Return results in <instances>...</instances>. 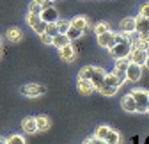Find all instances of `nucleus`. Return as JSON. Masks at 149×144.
<instances>
[{
    "label": "nucleus",
    "mask_w": 149,
    "mask_h": 144,
    "mask_svg": "<svg viewBox=\"0 0 149 144\" xmlns=\"http://www.w3.org/2000/svg\"><path fill=\"white\" fill-rule=\"evenodd\" d=\"M132 48H133L132 38H130L128 34L117 32L116 34V43L110 48V52H112V55H114V59H121V57H128L130 52H132Z\"/></svg>",
    "instance_id": "f257e3e1"
},
{
    "label": "nucleus",
    "mask_w": 149,
    "mask_h": 144,
    "mask_svg": "<svg viewBox=\"0 0 149 144\" xmlns=\"http://www.w3.org/2000/svg\"><path fill=\"white\" fill-rule=\"evenodd\" d=\"M130 94H132L133 100H135V112L144 114L146 109H147V105H149V101H147V93L142 91V89H133Z\"/></svg>",
    "instance_id": "f03ea898"
},
{
    "label": "nucleus",
    "mask_w": 149,
    "mask_h": 144,
    "mask_svg": "<svg viewBox=\"0 0 149 144\" xmlns=\"http://www.w3.org/2000/svg\"><path fill=\"white\" fill-rule=\"evenodd\" d=\"M41 20L46 22V23H53L59 20V13H57V7L52 6V0H46L43 4V11H41Z\"/></svg>",
    "instance_id": "7ed1b4c3"
},
{
    "label": "nucleus",
    "mask_w": 149,
    "mask_h": 144,
    "mask_svg": "<svg viewBox=\"0 0 149 144\" xmlns=\"http://www.w3.org/2000/svg\"><path fill=\"white\" fill-rule=\"evenodd\" d=\"M46 93V87L41 85V84H29V85H23L20 87V94L23 96H30V98H36V96H41Z\"/></svg>",
    "instance_id": "20e7f679"
},
{
    "label": "nucleus",
    "mask_w": 149,
    "mask_h": 144,
    "mask_svg": "<svg viewBox=\"0 0 149 144\" xmlns=\"http://www.w3.org/2000/svg\"><path fill=\"white\" fill-rule=\"evenodd\" d=\"M147 57H149L147 50H142V48H137V46H133L132 52H130V55H128L130 62H135V64H139V66H146Z\"/></svg>",
    "instance_id": "39448f33"
},
{
    "label": "nucleus",
    "mask_w": 149,
    "mask_h": 144,
    "mask_svg": "<svg viewBox=\"0 0 149 144\" xmlns=\"http://www.w3.org/2000/svg\"><path fill=\"white\" fill-rule=\"evenodd\" d=\"M126 78L130 82H139L142 78V66H139L135 62H130L126 68Z\"/></svg>",
    "instance_id": "423d86ee"
},
{
    "label": "nucleus",
    "mask_w": 149,
    "mask_h": 144,
    "mask_svg": "<svg viewBox=\"0 0 149 144\" xmlns=\"http://www.w3.org/2000/svg\"><path fill=\"white\" fill-rule=\"evenodd\" d=\"M98 43H100L101 48L110 50L112 46H114V43H116V32L108 30V32H105V34H100V36H98Z\"/></svg>",
    "instance_id": "0eeeda50"
},
{
    "label": "nucleus",
    "mask_w": 149,
    "mask_h": 144,
    "mask_svg": "<svg viewBox=\"0 0 149 144\" xmlns=\"http://www.w3.org/2000/svg\"><path fill=\"white\" fill-rule=\"evenodd\" d=\"M89 80H91V84H92V87H94V89H100L103 85V80H105V69L94 66V71H92V75H91Z\"/></svg>",
    "instance_id": "6e6552de"
},
{
    "label": "nucleus",
    "mask_w": 149,
    "mask_h": 144,
    "mask_svg": "<svg viewBox=\"0 0 149 144\" xmlns=\"http://www.w3.org/2000/svg\"><path fill=\"white\" fill-rule=\"evenodd\" d=\"M119 29H121V32H123V34H128V36L135 34V18L128 16V18H124V20H121Z\"/></svg>",
    "instance_id": "1a4fd4ad"
},
{
    "label": "nucleus",
    "mask_w": 149,
    "mask_h": 144,
    "mask_svg": "<svg viewBox=\"0 0 149 144\" xmlns=\"http://www.w3.org/2000/svg\"><path fill=\"white\" fill-rule=\"evenodd\" d=\"M135 32L142 34V32H149V18L144 16H135Z\"/></svg>",
    "instance_id": "9d476101"
},
{
    "label": "nucleus",
    "mask_w": 149,
    "mask_h": 144,
    "mask_svg": "<svg viewBox=\"0 0 149 144\" xmlns=\"http://www.w3.org/2000/svg\"><path fill=\"white\" fill-rule=\"evenodd\" d=\"M61 57H62L64 62H73L74 61V48H73L71 43H68L66 46L61 48Z\"/></svg>",
    "instance_id": "9b49d317"
},
{
    "label": "nucleus",
    "mask_w": 149,
    "mask_h": 144,
    "mask_svg": "<svg viewBox=\"0 0 149 144\" xmlns=\"http://www.w3.org/2000/svg\"><path fill=\"white\" fill-rule=\"evenodd\" d=\"M77 85H78V91H80L82 94H91L92 91H96V89L92 87L91 80H87V78H78Z\"/></svg>",
    "instance_id": "f8f14e48"
},
{
    "label": "nucleus",
    "mask_w": 149,
    "mask_h": 144,
    "mask_svg": "<svg viewBox=\"0 0 149 144\" xmlns=\"http://www.w3.org/2000/svg\"><path fill=\"white\" fill-rule=\"evenodd\" d=\"M68 43H71L69 39H68V36L66 34H62V32H59V34H55L53 38H52V45L55 46V48H62V46H66Z\"/></svg>",
    "instance_id": "ddd939ff"
},
{
    "label": "nucleus",
    "mask_w": 149,
    "mask_h": 144,
    "mask_svg": "<svg viewBox=\"0 0 149 144\" xmlns=\"http://www.w3.org/2000/svg\"><path fill=\"white\" fill-rule=\"evenodd\" d=\"M22 128H23V132H25V134H29V135L36 134V132H37V127H36V117H27V119H23Z\"/></svg>",
    "instance_id": "4468645a"
},
{
    "label": "nucleus",
    "mask_w": 149,
    "mask_h": 144,
    "mask_svg": "<svg viewBox=\"0 0 149 144\" xmlns=\"http://www.w3.org/2000/svg\"><path fill=\"white\" fill-rule=\"evenodd\" d=\"M121 105L126 112H135V100H133L132 94H124L123 100H121Z\"/></svg>",
    "instance_id": "2eb2a0df"
},
{
    "label": "nucleus",
    "mask_w": 149,
    "mask_h": 144,
    "mask_svg": "<svg viewBox=\"0 0 149 144\" xmlns=\"http://www.w3.org/2000/svg\"><path fill=\"white\" fill-rule=\"evenodd\" d=\"M22 38H23V34H22V30H20V29L13 27V29H9V30H7V39H9L11 43H20V41H22Z\"/></svg>",
    "instance_id": "dca6fc26"
},
{
    "label": "nucleus",
    "mask_w": 149,
    "mask_h": 144,
    "mask_svg": "<svg viewBox=\"0 0 149 144\" xmlns=\"http://www.w3.org/2000/svg\"><path fill=\"white\" fill-rule=\"evenodd\" d=\"M36 127H37V132H45L50 128V119L45 117V116H37L36 117Z\"/></svg>",
    "instance_id": "f3484780"
},
{
    "label": "nucleus",
    "mask_w": 149,
    "mask_h": 144,
    "mask_svg": "<svg viewBox=\"0 0 149 144\" xmlns=\"http://www.w3.org/2000/svg\"><path fill=\"white\" fill-rule=\"evenodd\" d=\"M82 34H84V30H80V29H77V27H69V29L66 30V36H68L69 41H77V39H80Z\"/></svg>",
    "instance_id": "a211bd4d"
},
{
    "label": "nucleus",
    "mask_w": 149,
    "mask_h": 144,
    "mask_svg": "<svg viewBox=\"0 0 149 144\" xmlns=\"http://www.w3.org/2000/svg\"><path fill=\"white\" fill-rule=\"evenodd\" d=\"M98 91H100L103 96H114V94L119 91V85H101Z\"/></svg>",
    "instance_id": "6ab92c4d"
},
{
    "label": "nucleus",
    "mask_w": 149,
    "mask_h": 144,
    "mask_svg": "<svg viewBox=\"0 0 149 144\" xmlns=\"http://www.w3.org/2000/svg\"><path fill=\"white\" fill-rule=\"evenodd\" d=\"M105 141H107L108 144H121V134L110 128V132H108V135L105 137Z\"/></svg>",
    "instance_id": "aec40b11"
},
{
    "label": "nucleus",
    "mask_w": 149,
    "mask_h": 144,
    "mask_svg": "<svg viewBox=\"0 0 149 144\" xmlns=\"http://www.w3.org/2000/svg\"><path fill=\"white\" fill-rule=\"evenodd\" d=\"M71 27H77L80 30H85L87 27V18L85 16H77V18H73L71 20Z\"/></svg>",
    "instance_id": "412c9836"
},
{
    "label": "nucleus",
    "mask_w": 149,
    "mask_h": 144,
    "mask_svg": "<svg viewBox=\"0 0 149 144\" xmlns=\"http://www.w3.org/2000/svg\"><path fill=\"white\" fill-rule=\"evenodd\" d=\"M6 141H7V144H27L25 137L20 135V134H13V135H9Z\"/></svg>",
    "instance_id": "4be33fe9"
},
{
    "label": "nucleus",
    "mask_w": 149,
    "mask_h": 144,
    "mask_svg": "<svg viewBox=\"0 0 149 144\" xmlns=\"http://www.w3.org/2000/svg\"><path fill=\"white\" fill-rule=\"evenodd\" d=\"M108 132H110V127H107V124H101V127H98V128H96L94 137H98V139H103V141H105V137L108 135Z\"/></svg>",
    "instance_id": "5701e85b"
},
{
    "label": "nucleus",
    "mask_w": 149,
    "mask_h": 144,
    "mask_svg": "<svg viewBox=\"0 0 149 144\" xmlns=\"http://www.w3.org/2000/svg\"><path fill=\"white\" fill-rule=\"evenodd\" d=\"M55 25H57V29H59V32H62V34H66V30L71 27V22L69 20H62V18H59L57 22H55Z\"/></svg>",
    "instance_id": "b1692460"
},
{
    "label": "nucleus",
    "mask_w": 149,
    "mask_h": 144,
    "mask_svg": "<svg viewBox=\"0 0 149 144\" xmlns=\"http://www.w3.org/2000/svg\"><path fill=\"white\" fill-rule=\"evenodd\" d=\"M92 71H94V66H84L82 69H80V73H78V78H91V75H92Z\"/></svg>",
    "instance_id": "393cba45"
},
{
    "label": "nucleus",
    "mask_w": 149,
    "mask_h": 144,
    "mask_svg": "<svg viewBox=\"0 0 149 144\" xmlns=\"http://www.w3.org/2000/svg\"><path fill=\"white\" fill-rule=\"evenodd\" d=\"M128 64H130V59H128V57H121V59H116V69H119V71H126Z\"/></svg>",
    "instance_id": "a878e982"
},
{
    "label": "nucleus",
    "mask_w": 149,
    "mask_h": 144,
    "mask_svg": "<svg viewBox=\"0 0 149 144\" xmlns=\"http://www.w3.org/2000/svg\"><path fill=\"white\" fill-rule=\"evenodd\" d=\"M108 30H110V25H108V23H105V22H100V23H96V27H94L96 36L105 34V32H108Z\"/></svg>",
    "instance_id": "bb28decb"
},
{
    "label": "nucleus",
    "mask_w": 149,
    "mask_h": 144,
    "mask_svg": "<svg viewBox=\"0 0 149 144\" xmlns=\"http://www.w3.org/2000/svg\"><path fill=\"white\" fill-rule=\"evenodd\" d=\"M103 85H119L116 77H114V71L112 73H105V80H103ZM121 87V85H119Z\"/></svg>",
    "instance_id": "cd10ccee"
},
{
    "label": "nucleus",
    "mask_w": 149,
    "mask_h": 144,
    "mask_svg": "<svg viewBox=\"0 0 149 144\" xmlns=\"http://www.w3.org/2000/svg\"><path fill=\"white\" fill-rule=\"evenodd\" d=\"M32 30L37 34V36H41V34H45V30H46V22H43V20H39L34 27H32Z\"/></svg>",
    "instance_id": "c85d7f7f"
},
{
    "label": "nucleus",
    "mask_w": 149,
    "mask_h": 144,
    "mask_svg": "<svg viewBox=\"0 0 149 144\" xmlns=\"http://www.w3.org/2000/svg\"><path fill=\"white\" fill-rule=\"evenodd\" d=\"M114 77H116V80H117V84L119 85H123L128 78H126V71H119V69H114Z\"/></svg>",
    "instance_id": "c756f323"
},
{
    "label": "nucleus",
    "mask_w": 149,
    "mask_h": 144,
    "mask_svg": "<svg viewBox=\"0 0 149 144\" xmlns=\"http://www.w3.org/2000/svg\"><path fill=\"white\" fill-rule=\"evenodd\" d=\"M39 20H41V16H39V14H32V13H29V14H27V23H29V27H30V29H32L37 22H39Z\"/></svg>",
    "instance_id": "7c9ffc66"
},
{
    "label": "nucleus",
    "mask_w": 149,
    "mask_h": 144,
    "mask_svg": "<svg viewBox=\"0 0 149 144\" xmlns=\"http://www.w3.org/2000/svg\"><path fill=\"white\" fill-rule=\"evenodd\" d=\"M48 36H52V38H53V36L55 34H59V29H57V25H55V22L53 23H46V30H45Z\"/></svg>",
    "instance_id": "2f4dec72"
},
{
    "label": "nucleus",
    "mask_w": 149,
    "mask_h": 144,
    "mask_svg": "<svg viewBox=\"0 0 149 144\" xmlns=\"http://www.w3.org/2000/svg\"><path fill=\"white\" fill-rule=\"evenodd\" d=\"M41 11H43V6L36 4V2H32L30 7H29V13H32V14H41Z\"/></svg>",
    "instance_id": "473e14b6"
},
{
    "label": "nucleus",
    "mask_w": 149,
    "mask_h": 144,
    "mask_svg": "<svg viewBox=\"0 0 149 144\" xmlns=\"http://www.w3.org/2000/svg\"><path fill=\"white\" fill-rule=\"evenodd\" d=\"M139 14L144 16V18H149V2H146L139 7Z\"/></svg>",
    "instance_id": "72a5a7b5"
},
{
    "label": "nucleus",
    "mask_w": 149,
    "mask_h": 144,
    "mask_svg": "<svg viewBox=\"0 0 149 144\" xmlns=\"http://www.w3.org/2000/svg\"><path fill=\"white\" fill-rule=\"evenodd\" d=\"M39 38H41V43H43V45H52V36H48L46 32H45V34H41Z\"/></svg>",
    "instance_id": "f704fd0d"
},
{
    "label": "nucleus",
    "mask_w": 149,
    "mask_h": 144,
    "mask_svg": "<svg viewBox=\"0 0 149 144\" xmlns=\"http://www.w3.org/2000/svg\"><path fill=\"white\" fill-rule=\"evenodd\" d=\"M139 39H140V41H147V43H149V32H142V34H139Z\"/></svg>",
    "instance_id": "c9c22d12"
},
{
    "label": "nucleus",
    "mask_w": 149,
    "mask_h": 144,
    "mask_svg": "<svg viewBox=\"0 0 149 144\" xmlns=\"http://www.w3.org/2000/svg\"><path fill=\"white\" fill-rule=\"evenodd\" d=\"M91 141H92V144H108L107 141H103V139H98V137H91Z\"/></svg>",
    "instance_id": "e433bc0d"
},
{
    "label": "nucleus",
    "mask_w": 149,
    "mask_h": 144,
    "mask_svg": "<svg viewBox=\"0 0 149 144\" xmlns=\"http://www.w3.org/2000/svg\"><path fill=\"white\" fill-rule=\"evenodd\" d=\"M34 2H36V4H39V6H43V4L46 2V0H34Z\"/></svg>",
    "instance_id": "4c0bfd02"
},
{
    "label": "nucleus",
    "mask_w": 149,
    "mask_h": 144,
    "mask_svg": "<svg viewBox=\"0 0 149 144\" xmlns=\"http://www.w3.org/2000/svg\"><path fill=\"white\" fill-rule=\"evenodd\" d=\"M0 144H6V137H0Z\"/></svg>",
    "instance_id": "58836bf2"
},
{
    "label": "nucleus",
    "mask_w": 149,
    "mask_h": 144,
    "mask_svg": "<svg viewBox=\"0 0 149 144\" xmlns=\"http://www.w3.org/2000/svg\"><path fill=\"white\" fill-rule=\"evenodd\" d=\"M84 144H92V141H91V139H87V141H85Z\"/></svg>",
    "instance_id": "ea45409f"
},
{
    "label": "nucleus",
    "mask_w": 149,
    "mask_h": 144,
    "mask_svg": "<svg viewBox=\"0 0 149 144\" xmlns=\"http://www.w3.org/2000/svg\"><path fill=\"white\" fill-rule=\"evenodd\" d=\"M146 66H147V68H149V57H147V61H146Z\"/></svg>",
    "instance_id": "a19ab883"
},
{
    "label": "nucleus",
    "mask_w": 149,
    "mask_h": 144,
    "mask_svg": "<svg viewBox=\"0 0 149 144\" xmlns=\"http://www.w3.org/2000/svg\"><path fill=\"white\" fill-rule=\"evenodd\" d=\"M146 112H147V114H149V105H147V109H146Z\"/></svg>",
    "instance_id": "79ce46f5"
},
{
    "label": "nucleus",
    "mask_w": 149,
    "mask_h": 144,
    "mask_svg": "<svg viewBox=\"0 0 149 144\" xmlns=\"http://www.w3.org/2000/svg\"><path fill=\"white\" fill-rule=\"evenodd\" d=\"M147 101H149V93H147Z\"/></svg>",
    "instance_id": "37998d69"
},
{
    "label": "nucleus",
    "mask_w": 149,
    "mask_h": 144,
    "mask_svg": "<svg viewBox=\"0 0 149 144\" xmlns=\"http://www.w3.org/2000/svg\"><path fill=\"white\" fill-rule=\"evenodd\" d=\"M0 57H2V50H0Z\"/></svg>",
    "instance_id": "c03bdc74"
},
{
    "label": "nucleus",
    "mask_w": 149,
    "mask_h": 144,
    "mask_svg": "<svg viewBox=\"0 0 149 144\" xmlns=\"http://www.w3.org/2000/svg\"><path fill=\"white\" fill-rule=\"evenodd\" d=\"M0 46H2V39H0Z\"/></svg>",
    "instance_id": "a18cd8bd"
},
{
    "label": "nucleus",
    "mask_w": 149,
    "mask_h": 144,
    "mask_svg": "<svg viewBox=\"0 0 149 144\" xmlns=\"http://www.w3.org/2000/svg\"><path fill=\"white\" fill-rule=\"evenodd\" d=\"M6 144H7V141H6Z\"/></svg>",
    "instance_id": "49530a36"
}]
</instances>
